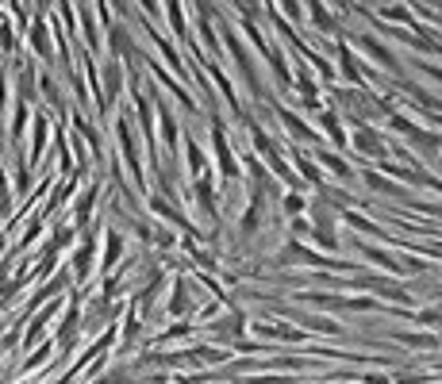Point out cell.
Returning <instances> with one entry per match:
<instances>
[{"label": "cell", "mask_w": 442, "mask_h": 384, "mask_svg": "<svg viewBox=\"0 0 442 384\" xmlns=\"http://www.w3.org/2000/svg\"><path fill=\"white\" fill-rule=\"evenodd\" d=\"M354 143L362 146L365 154H373V158H384V143L377 139L373 127H365V123H362V127H358V134H354Z\"/></svg>", "instance_id": "6da1fadb"}, {"label": "cell", "mask_w": 442, "mask_h": 384, "mask_svg": "<svg viewBox=\"0 0 442 384\" xmlns=\"http://www.w3.org/2000/svg\"><path fill=\"white\" fill-rule=\"evenodd\" d=\"M358 43H362V50H365V54H373L377 62H381V66H389V69H400V66H396V58H393V50H389V47H381L377 38L362 35V38H358Z\"/></svg>", "instance_id": "7a4b0ae2"}, {"label": "cell", "mask_w": 442, "mask_h": 384, "mask_svg": "<svg viewBox=\"0 0 442 384\" xmlns=\"http://www.w3.org/2000/svg\"><path fill=\"white\" fill-rule=\"evenodd\" d=\"M216 150H219V165H223L227 177H238V165H235V158H231V150H227V139H223V134H216Z\"/></svg>", "instance_id": "3957f363"}, {"label": "cell", "mask_w": 442, "mask_h": 384, "mask_svg": "<svg viewBox=\"0 0 442 384\" xmlns=\"http://www.w3.org/2000/svg\"><path fill=\"white\" fill-rule=\"evenodd\" d=\"M319 162H323L327 169L334 173V177H343V181H350V177H354V173L346 169V162H343V158H327V154H319Z\"/></svg>", "instance_id": "277c9868"}, {"label": "cell", "mask_w": 442, "mask_h": 384, "mask_svg": "<svg viewBox=\"0 0 442 384\" xmlns=\"http://www.w3.org/2000/svg\"><path fill=\"white\" fill-rule=\"evenodd\" d=\"M104 88H108V96H116V93H119V69H116V66L104 69Z\"/></svg>", "instance_id": "5b68a950"}, {"label": "cell", "mask_w": 442, "mask_h": 384, "mask_svg": "<svg viewBox=\"0 0 442 384\" xmlns=\"http://www.w3.org/2000/svg\"><path fill=\"white\" fill-rule=\"evenodd\" d=\"M296 169L304 173L308 181H315V184H319V169H312V162H304V158H300V162H296Z\"/></svg>", "instance_id": "8992f818"}, {"label": "cell", "mask_w": 442, "mask_h": 384, "mask_svg": "<svg viewBox=\"0 0 442 384\" xmlns=\"http://www.w3.org/2000/svg\"><path fill=\"white\" fill-rule=\"evenodd\" d=\"M285 208L288 211H304V196H296V192H293V196H285Z\"/></svg>", "instance_id": "52a82bcc"}]
</instances>
